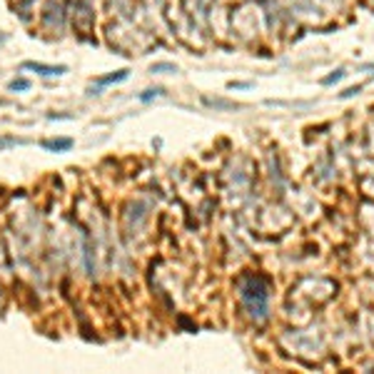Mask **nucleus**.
I'll use <instances>...</instances> for the list:
<instances>
[{"mask_svg":"<svg viewBox=\"0 0 374 374\" xmlns=\"http://www.w3.org/2000/svg\"><path fill=\"white\" fill-rule=\"evenodd\" d=\"M15 145H25V140H20V138H0V150L15 147Z\"/></svg>","mask_w":374,"mask_h":374,"instance_id":"6","label":"nucleus"},{"mask_svg":"<svg viewBox=\"0 0 374 374\" xmlns=\"http://www.w3.org/2000/svg\"><path fill=\"white\" fill-rule=\"evenodd\" d=\"M359 90H362V85H354V87H349V90H344V93H342V98L347 100V98H352V95H357Z\"/></svg>","mask_w":374,"mask_h":374,"instance_id":"11","label":"nucleus"},{"mask_svg":"<svg viewBox=\"0 0 374 374\" xmlns=\"http://www.w3.org/2000/svg\"><path fill=\"white\" fill-rule=\"evenodd\" d=\"M242 299H245V304H247V310H250L252 317H257V319L267 317L270 292H267V282L262 277H250L245 284H242Z\"/></svg>","mask_w":374,"mask_h":374,"instance_id":"1","label":"nucleus"},{"mask_svg":"<svg viewBox=\"0 0 374 374\" xmlns=\"http://www.w3.org/2000/svg\"><path fill=\"white\" fill-rule=\"evenodd\" d=\"M42 150H50V152H65L73 147V140L70 138H53V140H42L40 142Z\"/></svg>","mask_w":374,"mask_h":374,"instance_id":"3","label":"nucleus"},{"mask_svg":"<svg viewBox=\"0 0 374 374\" xmlns=\"http://www.w3.org/2000/svg\"><path fill=\"white\" fill-rule=\"evenodd\" d=\"M127 75H130V70H118V73H113V75H105V78H100V80H98V87L113 85V82H122Z\"/></svg>","mask_w":374,"mask_h":374,"instance_id":"4","label":"nucleus"},{"mask_svg":"<svg viewBox=\"0 0 374 374\" xmlns=\"http://www.w3.org/2000/svg\"><path fill=\"white\" fill-rule=\"evenodd\" d=\"M23 68L25 70H35L38 75H45V78H53V75H62L65 70V65H42V62H23Z\"/></svg>","mask_w":374,"mask_h":374,"instance_id":"2","label":"nucleus"},{"mask_svg":"<svg viewBox=\"0 0 374 374\" xmlns=\"http://www.w3.org/2000/svg\"><path fill=\"white\" fill-rule=\"evenodd\" d=\"M177 68H175L172 62H157V65H152V73H175Z\"/></svg>","mask_w":374,"mask_h":374,"instance_id":"7","label":"nucleus"},{"mask_svg":"<svg viewBox=\"0 0 374 374\" xmlns=\"http://www.w3.org/2000/svg\"><path fill=\"white\" fill-rule=\"evenodd\" d=\"M344 75H347L344 70H335V73L329 75V78H324V80H322V85H332V82H339V80H342Z\"/></svg>","mask_w":374,"mask_h":374,"instance_id":"9","label":"nucleus"},{"mask_svg":"<svg viewBox=\"0 0 374 374\" xmlns=\"http://www.w3.org/2000/svg\"><path fill=\"white\" fill-rule=\"evenodd\" d=\"M227 87H250V82H230Z\"/></svg>","mask_w":374,"mask_h":374,"instance_id":"12","label":"nucleus"},{"mask_svg":"<svg viewBox=\"0 0 374 374\" xmlns=\"http://www.w3.org/2000/svg\"><path fill=\"white\" fill-rule=\"evenodd\" d=\"M162 93H165L162 87H155V90H145V93L140 95V100H142V102H150L152 98H157V95H162Z\"/></svg>","mask_w":374,"mask_h":374,"instance_id":"8","label":"nucleus"},{"mask_svg":"<svg viewBox=\"0 0 374 374\" xmlns=\"http://www.w3.org/2000/svg\"><path fill=\"white\" fill-rule=\"evenodd\" d=\"M205 105L219 107V110H235V107H239L237 102H230V100H212V98H205Z\"/></svg>","mask_w":374,"mask_h":374,"instance_id":"5","label":"nucleus"},{"mask_svg":"<svg viewBox=\"0 0 374 374\" xmlns=\"http://www.w3.org/2000/svg\"><path fill=\"white\" fill-rule=\"evenodd\" d=\"M28 87H30L28 80H13L10 82V90H28Z\"/></svg>","mask_w":374,"mask_h":374,"instance_id":"10","label":"nucleus"}]
</instances>
